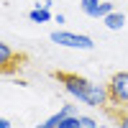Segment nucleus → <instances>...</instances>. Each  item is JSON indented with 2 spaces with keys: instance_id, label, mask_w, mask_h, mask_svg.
<instances>
[{
  "instance_id": "nucleus-7",
  "label": "nucleus",
  "mask_w": 128,
  "mask_h": 128,
  "mask_svg": "<svg viewBox=\"0 0 128 128\" xmlns=\"http://www.w3.org/2000/svg\"><path fill=\"white\" fill-rule=\"evenodd\" d=\"M102 23H105V28H110V31H120V28L126 26V16L118 13V10H113L110 16L102 18Z\"/></svg>"
},
{
  "instance_id": "nucleus-15",
  "label": "nucleus",
  "mask_w": 128,
  "mask_h": 128,
  "mask_svg": "<svg viewBox=\"0 0 128 128\" xmlns=\"http://www.w3.org/2000/svg\"><path fill=\"white\" fill-rule=\"evenodd\" d=\"M100 128H110V126H100Z\"/></svg>"
},
{
  "instance_id": "nucleus-10",
  "label": "nucleus",
  "mask_w": 128,
  "mask_h": 128,
  "mask_svg": "<svg viewBox=\"0 0 128 128\" xmlns=\"http://www.w3.org/2000/svg\"><path fill=\"white\" fill-rule=\"evenodd\" d=\"M77 118H80V128H100V123L92 115H77Z\"/></svg>"
},
{
  "instance_id": "nucleus-6",
  "label": "nucleus",
  "mask_w": 128,
  "mask_h": 128,
  "mask_svg": "<svg viewBox=\"0 0 128 128\" xmlns=\"http://www.w3.org/2000/svg\"><path fill=\"white\" fill-rule=\"evenodd\" d=\"M102 113L113 118L115 128H128V108H120V105H105Z\"/></svg>"
},
{
  "instance_id": "nucleus-12",
  "label": "nucleus",
  "mask_w": 128,
  "mask_h": 128,
  "mask_svg": "<svg viewBox=\"0 0 128 128\" xmlns=\"http://www.w3.org/2000/svg\"><path fill=\"white\" fill-rule=\"evenodd\" d=\"M113 10H115V5H113V3H100V13H98V18L102 20L105 16H110Z\"/></svg>"
},
{
  "instance_id": "nucleus-3",
  "label": "nucleus",
  "mask_w": 128,
  "mask_h": 128,
  "mask_svg": "<svg viewBox=\"0 0 128 128\" xmlns=\"http://www.w3.org/2000/svg\"><path fill=\"white\" fill-rule=\"evenodd\" d=\"M108 95H110V105L128 108V72H115L108 80Z\"/></svg>"
},
{
  "instance_id": "nucleus-5",
  "label": "nucleus",
  "mask_w": 128,
  "mask_h": 128,
  "mask_svg": "<svg viewBox=\"0 0 128 128\" xmlns=\"http://www.w3.org/2000/svg\"><path fill=\"white\" fill-rule=\"evenodd\" d=\"M69 115H80V113H77V105H62L59 113H54V115H51V118H46L44 123H38L36 128H56L64 118H69Z\"/></svg>"
},
{
  "instance_id": "nucleus-1",
  "label": "nucleus",
  "mask_w": 128,
  "mask_h": 128,
  "mask_svg": "<svg viewBox=\"0 0 128 128\" xmlns=\"http://www.w3.org/2000/svg\"><path fill=\"white\" fill-rule=\"evenodd\" d=\"M51 77H54L64 87V92H67L69 98H74L77 102H84V105H90V108H100V110L105 105H110L108 84H98V82H92L87 77H80V74L64 72V69L51 72Z\"/></svg>"
},
{
  "instance_id": "nucleus-11",
  "label": "nucleus",
  "mask_w": 128,
  "mask_h": 128,
  "mask_svg": "<svg viewBox=\"0 0 128 128\" xmlns=\"http://www.w3.org/2000/svg\"><path fill=\"white\" fill-rule=\"evenodd\" d=\"M56 128H80V118L77 115H69V118H64Z\"/></svg>"
},
{
  "instance_id": "nucleus-13",
  "label": "nucleus",
  "mask_w": 128,
  "mask_h": 128,
  "mask_svg": "<svg viewBox=\"0 0 128 128\" xmlns=\"http://www.w3.org/2000/svg\"><path fill=\"white\" fill-rule=\"evenodd\" d=\"M54 20H56V23L62 26V23H64V20H67V18H64V13H56V16H54Z\"/></svg>"
},
{
  "instance_id": "nucleus-2",
  "label": "nucleus",
  "mask_w": 128,
  "mask_h": 128,
  "mask_svg": "<svg viewBox=\"0 0 128 128\" xmlns=\"http://www.w3.org/2000/svg\"><path fill=\"white\" fill-rule=\"evenodd\" d=\"M49 38L59 46H67V49H80V51H90L95 49V41L84 34H72V31H51Z\"/></svg>"
},
{
  "instance_id": "nucleus-4",
  "label": "nucleus",
  "mask_w": 128,
  "mask_h": 128,
  "mask_svg": "<svg viewBox=\"0 0 128 128\" xmlns=\"http://www.w3.org/2000/svg\"><path fill=\"white\" fill-rule=\"evenodd\" d=\"M26 62H28L26 54L13 51V49L5 44V41L0 44V72H3L5 77H10V74L18 72V69H23V67H26Z\"/></svg>"
},
{
  "instance_id": "nucleus-9",
  "label": "nucleus",
  "mask_w": 128,
  "mask_h": 128,
  "mask_svg": "<svg viewBox=\"0 0 128 128\" xmlns=\"http://www.w3.org/2000/svg\"><path fill=\"white\" fill-rule=\"evenodd\" d=\"M28 18L34 20V23H49V20L54 18V16H51V10H46V8H38V5H36V8L28 13Z\"/></svg>"
},
{
  "instance_id": "nucleus-14",
  "label": "nucleus",
  "mask_w": 128,
  "mask_h": 128,
  "mask_svg": "<svg viewBox=\"0 0 128 128\" xmlns=\"http://www.w3.org/2000/svg\"><path fill=\"white\" fill-rule=\"evenodd\" d=\"M0 128H10V120H8V118H3V120H0Z\"/></svg>"
},
{
  "instance_id": "nucleus-8",
  "label": "nucleus",
  "mask_w": 128,
  "mask_h": 128,
  "mask_svg": "<svg viewBox=\"0 0 128 128\" xmlns=\"http://www.w3.org/2000/svg\"><path fill=\"white\" fill-rule=\"evenodd\" d=\"M80 10L90 18H98L100 13V0H80Z\"/></svg>"
}]
</instances>
